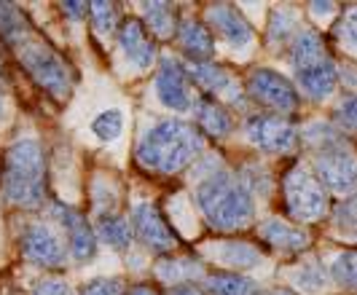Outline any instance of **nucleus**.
I'll use <instances>...</instances> for the list:
<instances>
[{"instance_id":"1","label":"nucleus","mask_w":357,"mask_h":295,"mask_svg":"<svg viewBox=\"0 0 357 295\" xmlns=\"http://www.w3.org/2000/svg\"><path fill=\"white\" fill-rule=\"evenodd\" d=\"M194 199L215 231H242L255 220V199L250 188L229 172L204 177L194 191Z\"/></svg>"},{"instance_id":"2","label":"nucleus","mask_w":357,"mask_h":295,"mask_svg":"<svg viewBox=\"0 0 357 295\" xmlns=\"http://www.w3.org/2000/svg\"><path fill=\"white\" fill-rule=\"evenodd\" d=\"M202 151V135L188 121H159L145 132L137 145V161L145 169L161 174H175L188 167Z\"/></svg>"},{"instance_id":"3","label":"nucleus","mask_w":357,"mask_h":295,"mask_svg":"<svg viewBox=\"0 0 357 295\" xmlns=\"http://www.w3.org/2000/svg\"><path fill=\"white\" fill-rule=\"evenodd\" d=\"M304 142L314 151V174L328 191L352 193L357 188V153L333 123H309Z\"/></svg>"},{"instance_id":"4","label":"nucleus","mask_w":357,"mask_h":295,"mask_svg":"<svg viewBox=\"0 0 357 295\" xmlns=\"http://www.w3.org/2000/svg\"><path fill=\"white\" fill-rule=\"evenodd\" d=\"M3 196L24 209L46 202V156L36 139H19L8 148L3 164Z\"/></svg>"},{"instance_id":"5","label":"nucleus","mask_w":357,"mask_h":295,"mask_svg":"<svg viewBox=\"0 0 357 295\" xmlns=\"http://www.w3.org/2000/svg\"><path fill=\"white\" fill-rule=\"evenodd\" d=\"M17 54L22 68L33 75V81L38 86H43L56 100H68L70 97L75 75H73L70 65L54 52L46 40L33 35L27 43L19 46Z\"/></svg>"},{"instance_id":"6","label":"nucleus","mask_w":357,"mask_h":295,"mask_svg":"<svg viewBox=\"0 0 357 295\" xmlns=\"http://www.w3.org/2000/svg\"><path fill=\"white\" fill-rule=\"evenodd\" d=\"M287 215L298 223H314L328 215L331 196L328 188L320 183V177L304 167H293L282 180Z\"/></svg>"},{"instance_id":"7","label":"nucleus","mask_w":357,"mask_h":295,"mask_svg":"<svg viewBox=\"0 0 357 295\" xmlns=\"http://www.w3.org/2000/svg\"><path fill=\"white\" fill-rule=\"evenodd\" d=\"M248 91L255 103L266 105L271 113H293L298 107V89L287 81L282 73L258 68L248 78Z\"/></svg>"},{"instance_id":"8","label":"nucleus","mask_w":357,"mask_h":295,"mask_svg":"<svg viewBox=\"0 0 357 295\" xmlns=\"http://www.w3.org/2000/svg\"><path fill=\"white\" fill-rule=\"evenodd\" d=\"M248 139L264 153H287L298 142V129L280 113H255L248 119Z\"/></svg>"},{"instance_id":"9","label":"nucleus","mask_w":357,"mask_h":295,"mask_svg":"<svg viewBox=\"0 0 357 295\" xmlns=\"http://www.w3.org/2000/svg\"><path fill=\"white\" fill-rule=\"evenodd\" d=\"M132 231L140 242L153 252H169L178 247V234L164 220L156 204H137L132 209Z\"/></svg>"},{"instance_id":"10","label":"nucleus","mask_w":357,"mask_h":295,"mask_svg":"<svg viewBox=\"0 0 357 295\" xmlns=\"http://www.w3.org/2000/svg\"><path fill=\"white\" fill-rule=\"evenodd\" d=\"M156 97L164 107L178 110V113H185L197 105L188 89V70L172 56L161 59L159 73H156Z\"/></svg>"},{"instance_id":"11","label":"nucleus","mask_w":357,"mask_h":295,"mask_svg":"<svg viewBox=\"0 0 357 295\" xmlns=\"http://www.w3.org/2000/svg\"><path fill=\"white\" fill-rule=\"evenodd\" d=\"M56 220L68 231V244H70V255L78 263H89L97 255V231L89 226V220L84 218V212L68 207V204H56L54 207Z\"/></svg>"},{"instance_id":"12","label":"nucleus","mask_w":357,"mask_h":295,"mask_svg":"<svg viewBox=\"0 0 357 295\" xmlns=\"http://www.w3.org/2000/svg\"><path fill=\"white\" fill-rule=\"evenodd\" d=\"M19 247H22V255L40 268H59L65 263V247L59 242V236L46 226L27 228L19 239Z\"/></svg>"},{"instance_id":"13","label":"nucleus","mask_w":357,"mask_h":295,"mask_svg":"<svg viewBox=\"0 0 357 295\" xmlns=\"http://www.w3.org/2000/svg\"><path fill=\"white\" fill-rule=\"evenodd\" d=\"M116 38H119V46H121L124 56L135 68L145 70L153 65V59H156V40L151 38L143 19L137 17L121 19Z\"/></svg>"},{"instance_id":"14","label":"nucleus","mask_w":357,"mask_h":295,"mask_svg":"<svg viewBox=\"0 0 357 295\" xmlns=\"http://www.w3.org/2000/svg\"><path fill=\"white\" fill-rule=\"evenodd\" d=\"M207 19H210V30H215L218 35H223V40L234 46L236 52L248 49L252 43V33L250 22L242 17V11L231 6V3H215L207 11Z\"/></svg>"},{"instance_id":"15","label":"nucleus","mask_w":357,"mask_h":295,"mask_svg":"<svg viewBox=\"0 0 357 295\" xmlns=\"http://www.w3.org/2000/svg\"><path fill=\"white\" fill-rule=\"evenodd\" d=\"M178 38L191 62H213L215 38L207 24H202L199 19H183L178 24Z\"/></svg>"},{"instance_id":"16","label":"nucleus","mask_w":357,"mask_h":295,"mask_svg":"<svg viewBox=\"0 0 357 295\" xmlns=\"http://www.w3.org/2000/svg\"><path fill=\"white\" fill-rule=\"evenodd\" d=\"M261 236L268 247L282 250V252H301L309 247V234L298 226H287L277 218H268L261 223Z\"/></svg>"},{"instance_id":"17","label":"nucleus","mask_w":357,"mask_h":295,"mask_svg":"<svg viewBox=\"0 0 357 295\" xmlns=\"http://www.w3.org/2000/svg\"><path fill=\"white\" fill-rule=\"evenodd\" d=\"M210 258L226 268L242 271V268H255L258 263L264 261V255L248 242H215L207 247Z\"/></svg>"},{"instance_id":"18","label":"nucleus","mask_w":357,"mask_h":295,"mask_svg":"<svg viewBox=\"0 0 357 295\" xmlns=\"http://www.w3.org/2000/svg\"><path fill=\"white\" fill-rule=\"evenodd\" d=\"M328 49L322 43V38L314 30H301V33L293 38V46H290V62H293V70H309L314 65H322L328 62Z\"/></svg>"},{"instance_id":"19","label":"nucleus","mask_w":357,"mask_h":295,"mask_svg":"<svg viewBox=\"0 0 357 295\" xmlns=\"http://www.w3.org/2000/svg\"><path fill=\"white\" fill-rule=\"evenodd\" d=\"M36 35L27 14L17 8L14 3H3L0 0V40L8 43L11 49H19L22 43H27Z\"/></svg>"},{"instance_id":"20","label":"nucleus","mask_w":357,"mask_h":295,"mask_svg":"<svg viewBox=\"0 0 357 295\" xmlns=\"http://www.w3.org/2000/svg\"><path fill=\"white\" fill-rule=\"evenodd\" d=\"M296 78H298V84H301V89H304L309 97L325 100V97H331V94L336 91L339 70H336V65L328 59V62L314 65V68H309V70H298Z\"/></svg>"},{"instance_id":"21","label":"nucleus","mask_w":357,"mask_h":295,"mask_svg":"<svg viewBox=\"0 0 357 295\" xmlns=\"http://www.w3.org/2000/svg\"><path fill=\"white\" fill-rule=\"evenodd\" d=\"M194 110H197V121L199 126L210 135V137H226L229 132H231V113L223 107V105L213 100V97H207V100H199L194 105Z\"/></svg>"},{"instance_id":"22","label":"nucleus","mask_w":357,"mask_h":295,"mask_svg":"<svg viewBox=\"0 0 357 295\" xmlns=\"http://www.w3.org/2000/svg\"><path fill=\"white\" fill-rule=\"evenodd\" d=\"M188 73L197 78L199 86H204L213 97L236 91V84H234V78L229 75V70L215 65V62H191V65H188Z\"/></svg>"},{"instance_id":"23","label":"nucleus","mask_w":357,"mask_h":295,"mask_svg":"<svg viewBox=\"0 0 357 295\" xmlns=\"http://www.w3.org/2000/svg\"><path fill=\"white\" fill-rule=\"evenodd\" d=\"M143 19L148 33L156 35V38H172L178 35V27H175V8L169 3H143Z\"/></svg>"},{"instance_id":"24","label":"nucleus","mask_w":357,"mask_h":295,"mask_svg":"<svg viewBox=\"0 0 357 295\" xmlns=\"http://www.w3.org/2000/svg\"><path fill=\"white\" fill-rule=\"evenodd\" d=\"M97 239L105 242L113 250H126L132 244V223H126V218L121 215H102L97 223Z\"/></svg>"},{"instance_id":"25","label":"nucleus","mask_w":357,"mask_h":295,"mask_svg":"<svg viewBox=\"0 0 357 295\" xmlns=\"http://www.w3.org/2000/svg\"><path fill=\"white\" fill-rule=\"evenodd\" d=\"M207 290L213 295H258V285L255 279L245 277V274H210L207 277Z\"/></svg>"},{"instance_id":"26","label":"nucleus","mask_w":357,"mask_h":295,"mask_svg":"<svg viewBox=\"0 0 357 295\" xmlns=\"http://www.w3.org/2000/svg\"><path fill=\"white\" fill-rule=\"evenodd\" d=\"M199 274V263L191 261V258H164V261L156 263V277L167 285H185Z\"/></svg>"},{"instance_id":"27","label":"nucleus","mask_w":357,"mask_h":295,"mask_svg":"<svg viewBox=\"0 0 357 295\" xmlns=\"http://www.w3.org/2000/svg\"><path fill=\"white\" fill-rule=\"evenodd\" d=\"M331 277L339 287L357 293V250H347L336 255V261L331 266Z\"/></svg>"},{"instance_id":"28","label":"nucleus","mask_w":357,"mask_h":295,"mask_svg":"<svg viewBox=\"0 0 357 295\" xmlns=\"http://www.w3.org/2000/svg\"><path fill=\"white\" fill-rule=\"evenodd\" d=\"M89 11H91V24H94V30L97 35H107L119 33V8H116V3H110V0H94L89 3Z\"/></svg>"},{"instance_id":"29","label":"nucleus","mask_w":357,"mask_h":295,"mask_svg":"<svg viewBox=\"0 0 357 295\" xmlns=\"http://www.w3.org/2000/svg\"><path fill=\"white\" fill-rule=\"evenodd\" d=\"M91 132L102 139V142H113V139H119L121 137V132H124V113H121V110H116V107L102 110V113L91 121Z\"/></svg>"},{"instance_id":"30","label":"nucleus","mask_w":357,"mask_h":295,"mask_svg":"<svg viewBox=\"0 0 357 295\" xmlns=\"http://www.w3.org/2000/svg\"><path fill=\"white\" fill-rule=\"evenodd\" d=\"M336 38H339L349 52H357V6H349V8L339 17Z\"/></svg>"},{"instance_id":"31","label":"nucleus","mask_w":357,"mask_h":295,"mask_svg":"<svg viewBox=\"0 0 357 295\" xmlns=\"http://www.w3.org/2000/svg\"><path fill=\"white\" fill-rule=\"evenodd\" d=\"M336 228L349 236H357V193L336 207Z\"/></svg>"},{"instance_id":"32","label":"nucleus","mask_w":357,"mask_h":295,"mask_svg":"<svg viewBox=\"0 0 357 295\" xmlns=\"http://www.w3.org/2000/svg\"><path fill=\"white\" fill-rule=\"evenodd\" d=\"M81 295H126L124 293V279H119V277L89 279V282L81 287Z\"/></svg>"},{"instance_id":"33","label":"nucleus","mask_w":357,"mask_h":295,"mask_svg":"<svg viewBox=\"0 0 357 295\" xmlns=\"http://www.w3.org/2000/svg\"><path fill=\"white\" fill-rule=\"evenodd\" d=\"M268 35H271V40L277 38V43L285 40V38H296V35H298L296 19L290 17L287 11H274V14H271V24H268Z\"/></svg>"},{"instance_id":"34","label":"nucleus","mask_w":357,"mask_h":295,"mask_svg":"<svg viewBox=\"0 0 357 295\" xmlns=\"http://www.w3.org/2000/svg\"><path fill=\"white\" fill-rule=\"evenodd\" d=\"M336 126L347 129L349 135H357V97H347L336 107Z\"/></svg>"},{"instance_id":"35","label":"nucleus","mask_w":357,"mask_h":295,"mask_svg":"<svg viewBox=\"0 0 357 295\" xmlns=\"http://www.w3.org/2000/svg\"><path fill=\"white\" fill-rule=\"evenodd\" d=\"M33 295H75L73 287L62 279H40L36 285Z\"/></svg>"},{"instance_id":"36","label":"nucleus","mask_w":357,"mask_h":295,"mask_svg":"<svg viewBox=\"0 0 357 295\" xmlns=\"http://www.w3.org/2000/svg\"><path fill=\"white\" fill-rule=\"evenodd\" d=\"M62 11H68L70 19H84L89 11V3H62Z\"/></svg>"},{"instance_id":"37","label":"nucleus","mask_w":357,"mask_h":295,"mask_svg":"<svg viewBox=\"0 0 357 295\" xmlns=\"http://www.w3.org/2000/svg\"><path fill=\"white\" fill-rule=\"evenodd\" d=\"M167 295H207L199 285H191V282H185V285H175L172 290Z\"/></svg>"},{"instance_id":"38","label":"nucleus","mask_w":357,"mask_h":295,"mask_svg":"<svg viewBox=\"0 0 357 295\" xmlns=\"http://www.w3.org/2000/svg\"><path fill=\"white\" fill-rule=\"evenodd\" d=\"M126 295H159L153 287H148V285H137V287H132Z\"/></svg>"},{"instance_id":"39","label":"nucleus","mask_w":357,"mask_h":295,"mask_svg":"<svg viewBox=\"0 0 357 295\" xmlns=\"http://www.w3.org/2000/svg\"><path fill=\"white\" fill-rule=\"evenodd\" d=\"M336 6L333 3H312V11H317V17H320V11H333Z\"/></svg>"},{"instance_id":"40","label":"nucleus","mask_w":357,"mask_h":295,"mask_svg":"<svg viewBox=\"0 0 357 295\" xmlns=\"http://www.w3.org/2000/svg\"><path fill=\"white\" fill-rule=\"evenodd\" d=\"M264 295H296V293H290V290H268Z\"/></svg>"},{"instance_id":"41","label":"nucleus","mask_w":357,"mask_h":295,"mask_svg":"<svg viewBox=\"0 0 357 295\" xmlns=\"http://www.w3.org/2000/svg\"><path fill=\"white\" fill-rule=\"evenodd\" d=\"M3 113H6V105H3V94H0V121H3Z\"/></svg>"}]
</instances>
